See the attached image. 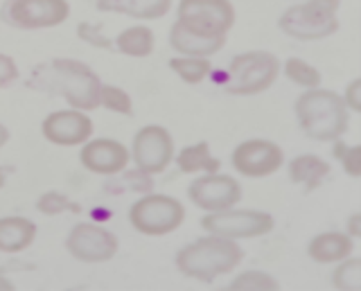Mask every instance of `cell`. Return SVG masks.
<instances>
[{"label": "cell", "instance_id": "836d02e7", "mask_svg": "<svg viewBox=\"0 0 361 291\" xmlns=\"http://www.w3.org/2000/svg\"><path fill=\"white\" fill-rule=\"evenodd\" d=\"M0 291H16L14 283H11L9 278H5L3 273H0Z\"/></svg>", "mask_w": 361, "mask_h": 291}, {"label": "cell", "instance_id": "83f0119b", "mask_svg": "<svg viewBox=\"0 0 361 291\" xmlns=\"http://www.w3.org/2000/svg\"><path fill=\"white\" fill-rule=\"evenodd\" d=\"M334 159L341 163L343 172L350 178H359L361 176V147L359 144H348L341 138L334 140Z\"/></svg>", "mask_w": 361, "mask_h": 291}, {"label": "cell", "instance_id": "52a82bcc", "mask_svg": "<svg viewBox=\"0 0 361 291\" xmlns=\"http://www.w3.org/2000/svg\"><path fill=\"white\" fill-rule=\"evenodd\" d=\"M276 226L274 217L264 210H248V208H228L221 212H208L201 219V228L208 235L224 240H255L264 237Z\"/></svg>", "mask_w": 361, "mask_h": 291}, {"label": "cell", "instance_id": "d6a6232c", "mask_svg": "<svg viewBox=\"0 0 361 291\" xmlns=\"http://www.w3.org/2000/svg\"><path fill=\"white\" fill-rule=\"evenodd\" d=\"M345 235H348V237H353V240L361 237V212H355V215L348 219V230H345Z\"/></svg>", "mask_w": 361, "mask_h": 291}, {"label": "cell", "instance_id": "5b68a950", "mask_svg": "<svg viewBox=\"0 0 361 291\" xmlns=\"http://www.w3.org/2000/svg\"><path fill=\"white\" fill-rule=\"evenodd\" d=\"M54 88L75 111H95L99 106L102 82L97 73L77 59H54L50 63Z\"/></svg>", "mask_w": 361, "mask_h": 291}, {"label": "cell", "instance_id": "9c48e42d", "mask_svg": "<svg viewBox=\"0 0 361 291\" xmlns=\"http://www.w3.org/2000/svg\"><path fill=\"white\" fill-rule=\"evenodd\" d=\"M71 16L68 0H7L3 18L18 30H48L63 25Z\"/></svg>", "mask_w": 361, "mask_h": 291}, {"label": "cell", "instance_id": "1f68e13d", "mask_svg": "<svg viewBox=\"0 0 361 291\" xmlns=\"http://www.w3.org/2000/svg\"><path fill=\"white\" fill-rule=\"evenodd\" d=\"M18 80V66L16 61L9 57V54L0 52V88L9 86L11 82Z\"/></svg>", "mask_w": 361, "mask_h": 291}, {"label": "cell", "instance_id": "7402d4cb", "mask_svg": "<svg viewBox=\"0 0 361 291\" xmlns=\"http://www.w3.org/2000/svg\"><path fill=\"white\" fill-rule=\"evenodd\" d=\"M156 39L154 32L147 25H131L127 30H122L116 37V48L133 59H145L154 52Z\"/></svg>", "mask_w": 361, "mask_h": 291}, {"label": "cell", "instance_id": "484cf974", "mask_svg": "<svg viewBox=\"0 0 361 291\" xmlns=\"http://www.w3.org/2000/svg\"><path fill=\"white\" fill-rule=\"evenodd\" d=\"M332 287L336 291H361V260L348 257L338 262L332 273Z\"/></svg>", "mask_w": 361, "mask_h": 291}, {"label": "cell", "instance_id": "9a60e30c", "mask_svg": "<svg viewBox=\"0 0 361 291\" xmlns=\"http://www.w3.org/2000/svg\"><path fill=\"white\" fill-rule=\"evenodd\" d=\"M79 161L88 172L99 176H116L127 170L131 161L127 144L113 138H95L82 144V154Z\"/></svg>", "mask_w": 361, "mask_h": 291}, {"label": "cell", "instance_id": "ba28073f", "mask_svg": "<svg viewBox=\"0 0 361 291\" xmlns=\"http://www.w3.org/2000/svg\"><path fill=\"white\" fill-rule=\"evenodd\" d=\"M176 23L201 37L226 39L235 25V7L231 0H180Z\"/></svg>", "mask_w": 361, "mask_h": 291}, {"label": "cell", "instance_id": "4316f807", "mask_svg": "<svg viewBox=\"0 0 361 291\" xmlns=\"http://www.w3.org/2000/svg\"><path fill=\"white\" fill-rule=\"evenodd\" d=\"M99 106H104L106 111H113L118 116H131L133 113V102L129 93L120 86L113 84H102L99 88Z\"/></svg>", "mask_w": 361, "mask_h": 291}, {"label": "cell", "instance_id": "e0dca14e", "mask_svg": "<svg viewBox=\"0 0 361 291\" xmlns=\"http://www.w3.org/2000/svg\"><path fill=\"white\" fill-rule=\"evenodd\" d=\"M169 46H172L180 57H206L208 59L226 46V39L201 37L197 32H190L174 20L172 30H169Z\"/></svg>", "mask_w": 361, "mask_h": 291}, {"label": "cell", "instance_id": "7c38bea8", "mask_svg": "<svg viewBox=\"0 0 361 291\" xmlns=\"http://www.w3.org/2000/svg\"><path fill=\"white\" fill-rule=\"evenodd\" d=\"M231 163L237 174L246 178H264L276 174L285 165V151L278 142L251 138L240 142L231 154Z\"/></svg>", "mask_w": 361, "mask_h": 291}, {"label": "cell", "instance_id": "4fadbf2b", "mask_svg": "<svg viewBox=\"0 0 361 291\" xmlns=\"http://www.w3.org/2000/svg\"><path fill=\"white\" fill-rule=\"evenodd\" d=\"M188 197L203 212H221L235 208L242 199V185L233 176L214 172L199 174L188 187Z\"/></svg>", "mask_w": 361, "mask_h": 291}, {"label": "cell", "instance_id": "30bf717a", "mask_svg": "<svg viewBox=\"0 0 361 291\" xmlns=\"http://www.w3.org/2000/svg\"><path fill=\"white\" fill-rule=\"evenodd\" d=\"M129 156L140 174H163L174 161V138L161 125H147L133 136Z\"/></svg>", "mask_w": 361, "mask_h": 291}, {"label": "cell", "instance_id": "277c9868", "mask_svg": "<svg viewBox=\"0 0 361 291\" xmlns=\"http://www.w3.org/2000/svg\"><path fill=\"white\" fill-rule=\"evenodd\" d=\"M278 75H280V61L274 52L267 50L242 52L228 63L224 88L226 93L237 97L259 95L267 88L274 86Z\"/></svg>", "mask_w": 361, "mask_h": 291}, {"label": "cell", "instance_id": "e575fe53", "mask_svg": "<svg viewBox=\"0 0 361 291\" xmlns=\"http://www.w3.org/2000/svg\"><path fill=\"white\" fill-rule=\"evenodd\" d=\"M7 140H9V131H7V127L3 125V122H0V149L5 147Z\"/></svg>", "mask_w": 361, "mask_h": 291}, {"label": "cell", "instance_id": "8992f818", "mask_svg": "<svg viewBox=\"0 0 361 291\" xmlns=\"http://www.w3.org/2000/svg\"><path fill=\"white\" fill-rule=\"evenodd\" d=\"M131 226L147 237H163L178 230L185 221V208L176 197L145 194L129 210Z\"/></svg>", "mask_w": 361, "mask_h": 291}, {"label": "cell", "instance_id": "603a6c76", "mask_svg": "<svg viewBox=\"0 0 361 291\" xmlns=\"http://www.w3.org/2000/svg\"><path fill=\"white\" fill-rule=\"evenodd\" d=\"M169 68L185 84H201L212 73V61L206 57H172Z\"/></svg>", "mask_w": 361, "mask_h": 291}, {"label": "cell", "instance_id": "8fae6325", "mask_svg": "<svg viewBox=\"0 0 361 291\" xmlns=\"http://www.w3.org/2000/svg\"><path fill=\"white\" fill-rule=\"evenodd\" d=\"M66 251L71 253L75 260L86 262V264L109 262L118 253V237L104 226L82 221L68 233Z\"/></svg>", "mask_w": 361, "mask_h": 291}, {"label": "cell", "instance_id": "3957f363", "mask_svg": "<svg viewBox=\"0 0 361 291\" xmlns=\"http://www.w3.org/2000/svg\"><path fill=\"white\" fill-rule=\"evenodd\" d=\"M341 0H302L282 12L278 27L296 41H323L338 30Z\"/></svg>", "mask_w": 361, "mask_h": 291}, {"label": "cell", "instance_id": "d6986e66", "mask_svg": "<svg viewBox=\"0 0 361 291\" xmlns=\"http://www.w3.org/2000/svg\"><path fill=\"white\" fill-rule=\"evenodd\" d=\"M97 9L111 14H127L138 20H156L172 9V0H97Z\"/></svg>", "mask_w": 361, "mask_h": 291}, {"label": "cell", "instance_id": "5bb4252c", "mask_svg": "<svg viewBox=\"0 0 361 291\" xmlns=\"http://www.w3.org/2000/svg\"><path fill=\"white\" fill-rule=\"evenodd\" d=\"M43 138L56 147H82L93 136V120L84 111H54L41 125Z\"/></svg>", "mask_w": 361, "mask_h": 291}, {"label": "cell", "instance_id": "cb8c5ba5", "mask_svg": "<svg viewBox=\"0 0 361 291\" xmlns=\"http://www.w3.org/2000/svg\"><path fill=\"white\" fill-rule=\"evenodd\" d=\"M282 73H285V77L291 84L305 88V91L321 88V73L316 70L312 63L302 61L298 57H289L285 63H282Z\"/></svg>", "mask_w": 361, "mask_h": 291}, {"label": "cell", "instance_id": "d4e9b609", "mask_svg": "<svg viewBox=\"0 0 361 291\" xmlns=\"http://www.w3.org/2000/svg\"><path fill=\"white\" fill-rule=\"evenodd\" d=\"M280 285L274 275L264 271H244L235 275L228 285L219 287L217 291H278Z\"/></svg>", "mask_w": 361, "mask_h": 291}, {"label": "cell", "instance_id": "ac0fdd59", "mask_svg": "<svg viewBox=\"0 0 361 291\" xmlns=\"http://www.w3.org/2000/svg\"><path fill=\"white\" fill-rule=\"evenodd\" d=\"M37 240V223L27 217H0V253H23Z\"/></svg>", "mask_w": 361, "mask_h": 291}, {"label": "cell", "instance_id": "44dd1931", "mask_svg": "<svg viewBox=\"0 0 361 291\" xmlns=\"http://www.w3.org/2000/svg\"><path fill=\"white\" fill-rule=\"evenodd\" d=\"M176 167L183 174H214L219 172V159H214L208 142L188 144L178 154H174Z\"/></svg>", "mask_w": 361, "mask_h": 291}, {"label": "cell", "instance_id": "4dcf8cb0", "mask_svg": "<svg viewBox=\"0 0 361 291\" xmlns=\"http://www.w3.org/2000/svg\"><path fill=\"white\" fill-rule=\"evenodd\" d=\"M77 32H79V39H84L86 43H90V46H97V48H113V43L99 35V25L82 23Z\"/></svg>", "mask_w": 361, "mask_h": 291}, {"label": "cell", "instance_id": "f1b7e54d", "mask_svg": "<svg viewBox=\"0 0 361 291\" xmlns=\"http://www.w3.org/2000/svg\"><path fill=\"white\" fill-rule=\"evenodd\" d=\"M37 210L41 212V215L52 217V215H61V212H68V210L79 212V206L73 204V201L61 192H45L37 201Z\"/></svg>", "mask_w": 361, "mask_h": 291}, {"label": "cell", "instance_id": "d590c367", "mask_svg": "<svg viewBox=\"0 0 361 291\" xmlns=\"http://www.w3.org/2000/svg\"><path fill=\"white\" fill-rule=\"evenodd\" d=\"M3 185H5V172L0 170V190H3Z\"/></svg>", "mask_w": 361, "mask_h": 291}, {"label": "cell", "instance_id": "ffe728a7", "mask_svg": "<svg viewBox=\"0 0 361 291\" xmlns=\"http://www.w3.org/2000/svg\"><path fill=\"white\" fill-rule=\"evenodd\" d=\"M289 181L302 185L305 190H314L323 183V178L330 174V165L316 154H300L287 165Z\"/></svg>", "mask_w": 361, "mask_h": 291}, {"label": "cell", "instance_id": "8d00e7d4", "mask_svg": "<svg viewBox=\"0 0 361 291\" xmlns=\"http://www.w3.org/2000/svg\"><path fill=\"white\" fill-rule=\"evenodd\" d=\"M278 291H282V289H278Z\"/></svg>", "mask_w": 361, "mask_h": 291}, {"label": "cell", "instance_id": "6da1fadb", "mask_svg": "<svg viewBox=\"0 0 361 291\" xmlns=\"http://www.w3.org/2000/svg\"><path fill=\"white\" fill-rule=\"evenodd\" d=\"M244 260L242 246L224 237H199L190 242L176 253V268L190 280L212 283L226 273L235 271V266Z\"/></svg>", "mask_w": 361, "mask_h": 291}, {"label": "cell", "instance_id": "7a4b0ae2", "mask_svg": "<svg viewBox=\"0 0 361 291\" xmlns=\"http://www.w3.org/2000/svg\"><path fill=\"white\" fill-rule=\"evenodd\" d=\"M296 118L302 133L319 142H334L348 131V109L334 91L314 88L296 99Z\"/></svg>", "mask_w": 361, "mask_h": 291}, {"label": "cell", "instance_id": "2e32d148", "mask_svg": "<svg viewBox=\"0 0 361 291\" xmlns=\"http://www.w3.org/2000/svg\"><path fill=\"white\" fill-rule=\"evenodd\" d=\"M353 251H355V240L338 230L319 233L307 244V255L319 264H338L348 260V257H353Z\"/></svg>", "mask_w": 361, "mask_h": 291}, {"label": "cell", "instance_id": "f546056e", "mask_svg": "<svg viewBox=\"0 0 361 291\" xmlns=\"http://www.w3.org/2000/svg\"><path fill=\"white\" fill-rule=\"evenodd\" d=\"M341 99H343V104L348 109V113H361V80H359V77L348 84Z\"/></svg>", "mask_w": 361, "mask_h": 291}]
</instances>
